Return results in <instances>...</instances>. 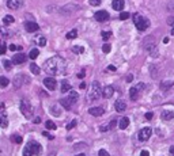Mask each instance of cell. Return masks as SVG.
<instances>
[{
    "instance_id": "1",
    "label": "cell",
    "mask_w": 174,
    "mask_h": 156,
    "mask_svg": "<svg viewBox=\"0 0 174 156\" xmlns=\"http://www.w3.org/2000/svg\"><path fill=\"white\" fill-rule=\"evenodd\" d=\"M67 69V62L63 57L60 56H55V57H51L49 60L45 61L44 64V71L49 75H63Z\"/></svg>"
},
{
    "instance_id": "2",
    "label": "cell",
    "mask_w": 174,
    "mask_h": 156,
    "mask_svg": "<svg viewBox=\"0 0 174 156\" xmlns=\"http://www.w3.org/2000/svg\"><path fill=\"white\" fill-rule=\"evenodd\" d=\"M143 48L146 49L151 56L154 57H158V49H156V42H155L154 37H146L144 38V42H143Z\"/></svg>"
},
{
    "instance_id": "3",
    "label": "cell",
    "mask_w": 174,
    "mask_h": 156,
    "mask_svg": "<svg viewBox=\"0 0 174 156\" xmlns=\"http://www.w3.org/2000/svg\"><path fill=\"white\" fill-rule=\"evenodd\" d=\"M133 22H135V26L139 31H144L148 26H150V22L147 19L146 16L140 15V14H135L133 15Z\"/></svg>"
},
{
    "instance_id": "4",
    "label": "cell",
    "mask_w": 174,
    "mask_h": 156,
    "mask_svg": "<svg viewBox=\"0 0 174 156\" xmlns=\"http://www.w3.org/2000/svg\"><path fill=\"white\" fill-rule=\"evenodd\" d=\"M20 111H22V114H23L26 118H29V120L33 118V107H32V105H30L29 99H22V101H20Z\"/></svg>"
},
{
    "instance_id": "5",
    "label": "cell",
    "mask_w": 174,
    "mask_h": 156,
    "mask_svg": "<svg viewBox=\"0 0 174 156\" xmlns=\"http://www.w3.org/2000/svg\"><path fill=\"white\" fill-rule=\"evenodd\" d=\"M102 95V91H101V84L98 82H94L93 83V86H91V92H90V99L91 101H95V99H98L99 97Z\"/></svg>"
},
{
    "instance_id": "6",
    "label": "cell",
    "mask_w": 174,
    "mask_h": 156,
    "mask_svg": "<svg viewBox=\"0 0 174 156\" xmlns=\"http://www.w3.org/2000/svg\"><path fill=\"white\" fill-rule=\"evenodd\" d=\"M152 134V129L151 128H143L140 132H139V140L140 141H147Z\"/></svg>"
},
{
    "instance_id": "7",
    "label": "cell",
    "mask_w": 174,
    "mask_h": 156,
    "mask_svg": "<svg viewBox=\"0 0 174 156\" xmlns=\"http://www.w3.org/2000/svg\"><path fill=\"white\" fill-rule=\"evenodd\" d=\"M94 18H95V20H98V22H106V20H109V12L105 11V10L97 11Z\"/></svg>"
},
{
    "instance_id": "8",
    "label": "cell",
    "mask_w": 174,
    "mask_h": 156,
    "mask_svg": "<svg viewBox=\"0 0 174 156\" xmlns=\"http://www.w3.org/2000/svg\"><path fill=\"white\" fill-rule=\"evenodd\" d=\"M56 79L55 78H46L44 79V86L46 87L49 91H55L56 90Z\"/></svg>"
},
{
    "instance_id": "9",
    "label": "cell",
    "mask_w": 174,
    "mask_h": 156,
    "mask_svg": "<svg viewBox=\"0 0 174 156\" xmlns=\"http://www.w3.org/2000/svg\"><path fill=\"white\" fill-rule=\"evenodd\" d=\"M27 147L32 149L34 155H40V153L42 152V147H41L38 143H36V141H30V143H27Z\"/></svg>"
},
{
    "instance_id": "10",
    "label": "cell",
    "mask_w": 174,
    "mask_h": 156,
    "mask_svg": "<svg viewBox=\"0 0 174 156\" xmlns=\"http://www.w3.org/2000/svg\"><path fill=\"white\" fill-rule=\"evenodd\" d=\"M7 6L11 10H19L23 6V1L22 0H7Z\"/></svg>"
},
{
    "instance_id": "11",
    "label": "cell",
    "mask_w": 174,
    "mask_h": 156,
    "mask_svg": "<svg viewBox=\"0 0 174 156\" xmlns=\"http://www.w3.org/2000/svg\"><path fill=\"white\" fill-rule=\"evenodd\" d=\"M0 118H1V128L6 129L8 125V118H7V113H6V107H4V103H1V113H0Z\"/></svg>"
},
{
    "instance_id": "12",
    "label": "cell",
    "mask_w": 174,
    "mask_h": 156,
    "mask_svg": "<svg viewBox=\"0 0 174 156\" xmlns=\"http://www.w3.org/2000/svg\"><path fill=\"white\" fill-rule=\"evenodd\" d=\"M25 29H26V31H29V33H36V31H38V29H40V26L36 23V22H26V24H25Z\"/></svg>"
},
{
    "instance_id": "13",
    "label": "cell",
    "mask_w": 174,
    "mask_h": 156,
    "mask_svg": "<svg viewBox=\"0 0 174 156\" xmlns=\"http://www.w3.org/2000/svg\"><path fill=\"white\" fill-rule=\"evenodd\" d=\"M12 64H22V62L26 61V56L23 53H15L12 56Z\"/></svg>"
},
{
    "instance_id": "14",
    "label": "cell",
    "mask_w": 174,
    "mask_h": 156,
    "mask_svg": "<svg viewBox=\"0 0 174 156\" xmlns=\"http://www.w3.org/2000/svg\"><path fill=\"white\" fill-rule=\"evenodd\" d=\"M114 107H116V110H117L119 113H123V111L127 110V102L123 101V99H119V101H116Z\"/></svg>"
},
{
    "instance_id": "15",
    "label": "cell",
    "mask_w": 174,
    "mask_h": 156,
    "mask_svg": "<svg viewBox=\"0 0 174 156\" xmlns=\"http://www.w3.org/2000/svg\"><path fill=\"white\" fill-rule=\"evenodd\" d=\"M103 107H101V106H98V107H90L88 109V113L91 114V115H94V117H101L103 114Z\"/></svg>"
},
{
    "instance_id": "16",
    "label": "cell",
    "mask_w": 174,
    "mask_h": 156,
    "mask_svg": "<svg viewBox=\"0 0 174 156\" xmlns=\"http://www.w3.org/2000/svg\"><path fill=\"white\" fill-rule=\"evenodd\" d=\"M113 92H114V88H113L112 86H106L102 90V97L106 98V99H109V98L113 97Z\"/></svg>"
},
{
    "instance_id": "17",
    "label": "cell",
    "mask_w": 174,
    "mask_h": 156,
    "mask_svg": "<svg viewBox=\"0 0 174 156\" xmlns=\"http://www.w3.org/2000/svg\"><path fill=\"white\" fill-rule=\"evenodd\" d=\"M161 118L165 120V121H170L174 118V111H170V110H163L162 114H161Z\"/></svg>"
},
{
    "instance_id": "18",
    "label": "cell",
    "mask_w": 174,
    "mask_h": 156,
    "mask_svg": "<svg viewBox=\"0 0 174 156\" xmlns=\"http://www.w3.org/2000/svg\"><path fill=\"white\" fill-rule=\"evenodd\" d=\"M139 92H140V90H139L138 87H130L129 88V98L132 101H136L139 98Z\"/></svg>"
},
{
    "instance_id": "19",
    "label": "cell",
    "mask_w": 174,
    "mask_h": 156,
    "mask_svg": "<svg viewBox=\"0 0 174 156\" xmlns=\"http://www.w3.org/2000/svg\"><path fill=\"white\" fill-rule=\"evenodd\" d=\"M113 8H114L116 11H121V10H124V6H125V3H124V0H113Z\"/></svg>"
},
{
    "instance_id": "20",
    "label": "cell",
    "mask_w": 174,
    "mask_h": 156,
    "mask_svg": "<svg viewBox=\"0 0 174 156\" xmlns=\"http://www.w3.org/2000/svg\"><path fill=\"white\" fill-rule=\"evenodd\" d=\"M23 79H25V76L23 75H16L15 76V79H14V87H15V88H19L20 86H22V83H23Z\"/></svg>"
},
{
    "instance_id": "21",
    "label": "cell",
    "mask_w": 174,
    "mask_h": 156,
    "mask_svg": "<svg viewBox=\"0 0 174 156\" xmlns=\"http://www.w3.org/2000/svg\"><path fill=\"white\" fill-rule=\"evenodd\" d=\"M116 124H119V122L116 121V120H112V121L109 122V124L102 125V126H101V130H102V132H107V130H110V129L114 128V125H116Z\"/></svg>"
},
{
    "instance_id": "22",
    "label": "cell",
    "mask_w": 174,
    "mask_h": 156,
    "mask_svg": "<svg viewBox=\"0 0 174 156\" xmlns=\"http://www.w3.org/2000/svg\"><path fill=\"white\" fill-rule=\"evenodd\" d=\"M128 125H129V118L128 117H121L119 120V128L120 129H127Z\"/></svg>"
},
{
    "instance_id": "23",
    "label": "cell",
    "mask_w": 174,
    "mask_h": 156,
    "mask_svg": "<svg viewBox=\"0 0 174 156\" xmlns=\"http://www.w3.org/2000/svg\"><path fill=\"white\" fill-rule=\"evenodd\" d=\"M51 114H52V115H56V117H59L60 114H61V109H60L57 105H52V106H51Z\"/></svg>"
},
{
    "instance_id": "24",
    "label": "cell",
    "mask_w": 174,
    "mask_h": 156,
    "mask_svg": "<svg viewBox=\"0 0 174 156\" xmlns=\"http://www.w3.org/2000/svg\"><path fill=\"white\" fill-rule=\"evenodd\" d=\"M36 43L40 45V46H45L46 45V38L42 37V35H38V37H36Z\"/></svg>"
},
{
    "instance_id": "25",
    "label": "cell",
    "mask_w": 174,
    "mask_h": 156,
    "mask_svg": "<svg viewBox=\"0 0 174 156\" xmlns=\"http://www.w3.org/2000/svg\"><path fill=\"white\" fill-rule=\"evenodd\" d=\"M69 90H71V84L68 82H65V80H63L61 82V92H68Z\"/></svg>"
},
{
    "instance_id": "26",
    "label": "cell",
    "mask_w": 174,
    "mask_h": 156,
    "mask_svg": "<svg viewBox=\"0 0 174 156\" xmlns=\"http://www.w3.org/2000/svg\"><path fill=\"white\" fill-rule=\"evenodd\" d=\"M30 71L33 72V75H40V72H41L40 66L37 65V64H30Z\"/></svg>"
},
{
    "instance_id": "27",
    "label": "cell",
    "mask_w": 174,
    "mask_h": 156,
    "mask_svg": "<svg viewBox=\"0 0 174 156\" xmlns=\"http://www.w3.org/2000/svg\"><path fill=\"white\" fill-rule=\"evenodd\" d=\"M78 97H79V95H78L76 92H71V94H69V97H68V101H69L72 105H74V103H76V102H78Z\"/></svg>"
},
{
    "instance_id": "28",
    "label": "cell",
    "mask_w": 174,
    "mask_h": 156,
    "mask_svg": "<svg viewBox=\"0 0 174 156\" xmlns=\"http://www.w3.org/2000/svg\"><path fill=\"white\" fill-rule=\"evenodd\" d=\"M3 23H4V26H7V24L14 23V18H12L11 15H6V16L3 18Z\"/></svg>"
},
{
    "instance_id": "29",
    "label": "cell",
    "mask_w": 174,
    "mask_h": 156,
    "mask_svg": "<svg viewBox=\"0 0 174 156\" xmlns=\"http://www.w3.org/2000/svg\"><path fill=\"white\" fill-rule=\"evenodd\" d=\"M171 86H173V82H162L161 83V90L166 91V90H169Z\"/></svg>"
},
{
    "instance_id": "30",
    "label": "cell",
    "mask_w": 174,
    "mask_h": 156,
    "mask_svg": "<svg viewBox=\"0 0 174 156\" xmlns=\"http://www.w3.org/2000/svg\"><path fill=\"white\" fill-rule=\"evenodd\" d=\"M38 55H40L38 49H32V50H30V53H29V57H30L32 60H36L37 57H38Z\"/></svg>"
},
{
    "instance_id": "31",
    "label": "cell",
    "mask_w": 174,
    "mask_h": 156,
    "mask_svg": "<svg viewBox=\"0 0 174 156\" xmlns=\"http://www.w3.org/2000/svg\"><path fill=\"white\" fill-rule=\"evenodd\" d=\"M45 128L46 129H49V130H55L56 128H57V126H56V124L53 121H51V120H49V121H46L45 122Z\"/></svg>"
},
{
    "instance_id": "32",
    "label": "cell",
    "mask_w": 174,
    "mask_h": 156,
    "mask_svg": "<svg viewBox=\"0 0 174 156\" xmlns=\"http://www.w3.org/2000/svg\"><path fill=\"white\" fill-rule=\"evenodd\" d=\"M60 103H61V105H63L67 110H69V109H71V106H72V103L68 101V98H67V99H60Z\"/></svg>"
},
{
    "instance_id": "33",
    "label": "cell",
    "mask_w": 174,
    "mask_h": 156,
    "mask_svg": "<svg viewBox=\"0 0 174 156\" xmlns=\"http://www.w3.org/2000/svg\"><path fill=\"white\" fill-rule=\"evenodd\" d=\"M65 37H67V39L76 38V37H78V31H76V30H71L69 33H67V35H65Z\"/></svg>"
},
{
    "instance_id": "34",
    "label": "cell",
    "mask_w": 174,
    "mask_h": 156,
    "mask_svg": "<svg viewBox=\"0 0 174 156\" xmlns=\"http://www.w3.org/2000/svg\"><path fill=\"white\" fill-rule=\"evenodd\" d=\"M0 84H1V87H3V88H6V87L10 84V80H8L6 76H1V78H0Z\"/></svg>"
},
{
    "instance_id": "35",
    "label": "cell",
    "mask_w": 174,
    "mask_h": 156,
    "mask_svg": "<svg viewBox=\"0 0 174 156\" xmlns=\"http://www.w3.org/2000/svg\"><path fill=\"white\" fill-rule=\"evenodd\" d=\"M72 52L74 53H78V55H80V53H83L84 49L82 46H72Z\"/></svg>"
},
{
    "instance_id": "36",
    "label": "cell",
    "mask_w": 174,
    "mask_h": 156,
    "mask_svg": "<svg viewBox=\"0 0 174 156\" xmlns=\"http://www.w3.org/2000/svg\"><path fill=\"white\" fill-rule=\"evenodd\" d=\"M34 153H33V151L30 148H29L27 145H26V148L23 149V156H33Z\"/></svg>"
},
{
    "instance_id": "37",
    "label": "cell",
    "mask_w": 174,
    "mask_h": 156,
    "mask_svg": "<svg viewBox=\"0 0 174 156\" xmlns=\"http://www.w3.org/2000/svg\"><path fill=\"white\" fill-rule=\"evenodd\" d=\"M11 139H12V140H14V141H15L16 144H20V143L23 141V139H22V137H20V136H18V134H14V136L11 137Z\"/></svg>"
},
{
    "instance_id": "38",
    "label": "cell",
    "mask_w": 174,
    "mask_h": 156,
    "mask_svg": "<svg viewBox=\"0 0 174 156\" xmlns=\"http://www.w3.org/2000/svg\"><path fill=\"white\" fill-rule=\"evenodd\" d=\"M110 35H112L110 31H102V38H103V41H107V39L110 38Z\"/></svg>"
},
{
    "instance_id": "39",
    "label": "cell",
    "mask_w": 174,
    "mask_h": 156,
    "mask_svg": "<svg viewBox=\"0 0 174 156\" xmlns=\"http://www.w3.org/2000/svg\"><path fill=\"white\" fill-rule=\"evenodd\" d=\"M3 65H4V69H6V71L11 69V62L8 61V60H3Z\"/></svg>"
},
{
    "instance_id": "40",
    "label": "cell",
    "mask_w": 174,
    "mask_h": 156,
    "mask_svg": "<svg viewBox=\"0 0 174 156\" xmlns=\"http://www.w3.org/2000/svg\"><path fill=\"white\" fill-rule=\"evenodd\" d=\"M110 49H112V46L109 45V43H103V46H102L103 53H109V52H110Z\"/></svg>"
},
{
    "instance_id": "41",
    "label": "cell",
    "mask_w": 174,
    "mask_h": 156,
    "mask_svg": "<svg viewBox=\"0 0 174 156\" xmlns=\"http://www.w3.org/2000/svg\"><path fill=\"white\" fill-rule=\"evenodd\" d=\"M129 18V14L128 12H121L120 14V20H127Z\"/></svg>"
},
{
    "instance_id": "42",
    "label": "cell",
    "mask_w": 174,
    "mask_h": 156,
    "mask_svg": "<svg viewBox=\"0 0 174 156\" xmlns=\"http://www.w3.org/2000/svg\"><path fill=\"white\" fill-rule=\"evenodd\" d=\"M90 4H91V6H95V7H97V6H99V4H101V0H90Z\"/></svg>"
},
{
    "instance_id": "43",
    "label": "cell",
    "mask_w": 174,
    "mask_h": 156,
    "mask_svg": "<svg viewBox=\"0 0 174 156\" xmlns=\"http://www.w3.org/2000/svg\"><path fill=\"white\" fill-rule=\"evenodd\" d=\"M98 155H99V156H110V155H109V153L106 152V151H105V149H99Z\"/></svg>"
},
{
    "instance_id": "44",
    "label": "cell",
    "mask_w": 174,
    "mask_h": 156,
    "mask_svg": "<svg viewBox=\"0 0 174 156\" xmlns=\"http://www.w3.org/2000/svg\"><path fill=\"white\" fill-rule=\"evenodd\" d=\"M167 24H170L171 27H174V16H170V18L167 19Z\"/></svg>"
},
{
    "instance_id": "45",
    "label": "cell",
    "mask_w": 174,
    "mask_h": 156,
    "mask_svg": "<svg viewBox=\"0 0 174 156\" xmlns=\"http://www.w3.org/2000/svg\"><path fill=\"white\" fill-rule=\"evenodd\" d=\"M76 124H78V121H76V120H74V121H72L69 125H67V129H72L74 126H76Z\"/></svg>"
},
{
    "instance_id": "46",
    "label": "cell",
    "mask_w": 174,
    "mask_h": 156,
    "mask_svg": "<svg viewBox=\"0 0 174 156\" xmlns=\"http://www.w3.org/2000/svg\"><path fill=\"white\" fill-rule=\"evenodd\" d=\"M42 136L48 137L49 140H55V137H53V136H51V134H49V133H48V132H42Z\"/></svg>"
},
{
    "instance_id": "47",
    "label": "cell",
    "mask_w": 174,
    "mask_h": 156,
    "mask_svg": "<svg viewBox=\"0 0 174 156\" xmlns=\"http://www.w3.org/2000/svg\"><path fill=\"white\" fill-rule=\"evenodd\" d=\"M144 117H146V120H148V121H150V120H152L154 114H152V113H146V115H144Z\"/></svg>"
},
{
    "instance_id": "48",
    "label": "cell",
    "mask_w": 174,
    "mask_h": 156,
    "mask_svg": "<svg viewBox=\"0 0 174 156\" xmlns=\"http://www.w3.org/2000/svg\"><path fill=\"white\" fill-rule=\"evenodd\" d=\"M0 53H1V55H4V53H6V43H1V48H0Z\"/></svg>"
},
{
    "instance_id": "49",
    "label": "cell",
    "mask_w": 174,
    "mask_h": 156,
    "mask_svg": "<svg viewBox=\"0 0 174 156\" xmlns=\"http://www.w3.org/2000/svg\"><path fill=\"white\" fill-rule=\"evenodd\" d=\"M140 156H150V153H148V151H142V153H140Z\"/></svg>"
},
{
    "instance_id": "50",
    "label": "cell",
    "mask_w": 174,
    "mask_h": 156,
    "mask_svg": "<svg viewBox=\"0 0 174 156\" xmlns=\"http://www.w3.org/2000/svg\"><path fill=\"white\" fill-rule=\"evenodd\" d=\"M8 49H10V50H16V49H18V46H15V45H10V46H8Z\"/></svg>"
},
{
    "instance_id": "51",
    "label": "cell",
    "mask_w": 174,
    "mask_h": 156,
    "mask_svg": "<svg viewBox=\"0 0 174 156\" xmlns=\"http://www.w3.org/2000/svg\"><path fill=\"white\" fill-rule=\"evenodd\" d=\"M1 34H3V38H6V37H7V31H6V30H4V29H1Z\"/></svg>"
},
{
    "instance_id": "52",
    "label": "cell",
    "mask_w": 174,
    "mask_h": 156,
    "mask_svg": "<svg viewBox=\"0 0 174 156\" xmlns=\"http://www.w3.org/2000/svg\"><path fill=\"white\" fill-rule=\"evenodd\" d=\"M132 80H133V76H132V75H129V76L127 78V82H132Z\"/></svg>"
},
{
    "instance_id": "53",
    "label": "cell",
    "mask_w": 174,
    "mask_h": 156,
    "mask_svg": "<svg viewBox=\"0 0 174 156\" xmlns=\"http://www.w3.org/2000/svg\"><path fill=\"white\" fill-rule=\"evenodd\" d=\"M78 76H79L80 79H83V78H84V71H82V72H80V73L78 75Z\"/></svg>"
},
{
    "instance_id": "54",
    "label": "cell",
    "mask_w": 174,
    "mask_h": 156,
    "mask_svg": "<svg viewBox=\"0 0 174 156\" xmlns=\"http://www.w3.org/2000/svg\"><path fill=\"white\" fill-rule=\"evenodd\" d=\"M107 69H109V71H116V66L110 65V66H107Z\"/></svg>"
},
{
    "instance_id": "55",
    "label": "cell",
    "mask_w": 174,
    "mask_h": 156,
    "mask_svg": "<svg viewBox=\"0 0 174 156\" xmlns=\"http://www.w3.org/2000/svg\"><path fill=\"white\" fill-rule=\"evenodd\" d=\"M34 122H36V124H40V122H41V118H40V117H37L36 120H34Z\"/></svg>"
},
{
    "instance_id": "56",
    "label": "cell",
    "mask_w": 174,
    "mask_h": 156,
    "mask_svg": "<svg viewBox=\"0 0 174 156\" xmlns=\"http://www.w3.org/2000/svg\"><path fill=\"white\" fill-rule=\"evenodd\" d=\"M170 153H171V156H174V147L170 148Z\"/></svg>"
},
{
    "instance_id": "57",
    "label": "cell",
    "mask_w": 174,
    "mask_h": 156,
    "mask_svg": "<svg viewBox=\"0 0 174 156\" xmlns=\"http://www.w3.org/2000/svg\"><path fill=\"white\" fill-rule=\"evenodd\" d=\"M80 88H83L84 90V88H86V83H82V84H80Z\"/></svg>"
},
{
    "instance_id": "58",
    "label": "cell",
    "mask_w": 174,
    "mask_h": 156,
    "mask_svg": "<svg viewBox=\"0 0 174 156\" xmlns=\"http://www.w3.org/2000/svg\"><path fill=\"white\" fill-rule=\"evenodd\" d=\"M163 43H169V38H165V39H163Z\"/></svg>"
},
{
    "instance_id": "59",
    "label": "cell",
    "mask_w": 174,
    "mask_h": 156,
    "mask_svg": "<svg viewBox=\"0 0 174 156\" xmlns=\"http://www.w3.org/2000/svg\"><path fill=\"white\" fill-rule=\"evenodd\" d=\"M170 34H171V35H173V37H174V27L171 29V31H170Z\"/></svg>"
},
{
    "instance_id": "60",
    "label": "cell",
    "mask_w": 174,
    "mask_h": 156,
    "mask_svg": "<svg viewBox=\"0 0 174 156\" xmlns=\"http://www.w3.org/2000/svg\"><path fill=\"white\" fill-rule=\"evenodd\" d=\"M49 156H56V153L53 152V153H51V155H49Z\"/></svg>"
},
{
    "instance_id": "61",
    "label": "cell",
    "mask_w": 174,
    "mask_h": 156,
    "mask_svg": "<svg viewBox=\"0 0 174 156\" xmlns=\"http://www.w3.org/2000/svg\"><path fill=\"white\" fill-rule=\"evenodd\" d=\"M76 156H84V153H79V155H76Z\"/></svg>"
}]
</instances>
